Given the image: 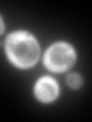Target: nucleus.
Segmentation results:
<instances>
[{
  "instance_id": "f257e3e1",
  "label": "nucleus",
  "mask_w": 92,
  "mask_h": 122,
  "mask_svg": "<svg viewBox=\"0 0 92 122\" xmlns=\"http://www.w3.org/2000/svg\"><path fill=\"white\" fill-rule=\"evenodd\" d=\"M6 53L11 63L18 67H31L38 58V44L35 38L26 32H15L6 38Z\"/></svg>"
},
{
  "instance_id": "f03ea898",
  "label": "nucleus",
  "mask_w": 92,
  "mask_h": 122,
  "mask_svg": "<svg viewBox=\"0 0 92 122\" xmlns=\"http://www.w3.org/2000/svg\"><path fill=\"white\" fill-rule=\"evenodd\" d=\"M75 52L66 43H57L48 49L45 55V64L52 72H64L74 64Z\"/></svg>"
},
{
  "instance_id": "7ed1b4c3",
  "label": "nucleus",
  "mask_w": 92,
  "mask_h": 122,
  "mask_svg": "<svg viewBox=\"0 0 92 122\" xmlns=\"http://www.w3.org/2000/svg\"><path fill=\"white\" fill-rule=\"evenodd\" d=\"M35 95H37V98L40 99V101L51 102V101H54V99L57 98V95H58V86H57V82L54 81L52 78L45 76V78H41L40 81L37 82Z\"/></svg>"
},
{
  "instance_id": "20e7f679",
  "label": "nucleus",
  "mask_w": 92,
  "mask_h": 122,
  "mask_svg": "<svg viewBox=\"0 0 92 122\" xmlns=\"http://www.w3.org/2000/svg\"><path fill=\"white\" fill-rule=\"evenodd\" d=\"M81 82H83L81 76L77 75V73H72V75L68 76V86L72 87V89H78V87L81 86Z\"/></svg>"
},
{
  "instance_id": "39448f33",
  "label": "nucleus",
  "mask_w": 92,
  "mask_h": 122,
  "mask_svg": "<svg viewBox=\"0 0 92 122\" xmlns=\"http://www.w3.org/2000/svg\"><path fill=\"white\" fill-rule=\"evenodd\" d=\"M3 32V20H2V17H0V34Z\"/></svg>"
}]
</instances>
